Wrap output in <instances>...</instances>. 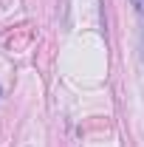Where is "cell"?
Segmentation results:
<instances>
[{"label":"cell","instance_id":"1","mask_svg":"<svg viewBox=\"0 0 144 147\" xmlns=\"http://www.w3.org/2000/svg\"><path fill=\"white\" fill-rule=\"evenodd\" d=\"M133 6H136V11L144 17V0H133Z\"/></svg>","mask_w":144,"mask_h":147}]
</instances>
